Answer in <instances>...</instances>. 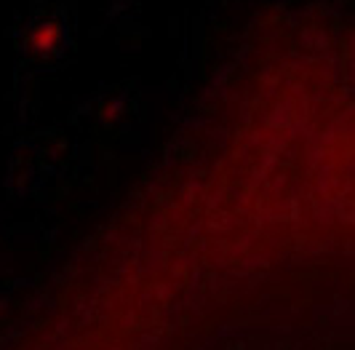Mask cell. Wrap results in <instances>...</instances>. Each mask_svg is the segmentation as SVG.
<instances>
[{
	"label": "cell",
	"instance_id": "obj_1",
	"mask_svg": "<svg viewBox=\"0 0 355 350\" xmlns=\"http://www.w3.org/2000/svg\"><path fill=\"white\" fill-rule=\"evenodd\" d=\"M59 35L56 33V27H49V24H43V27H37L35 33H33V38H35V46L37 49H49L51 46V40Z\"/></svg>",
	"mask_w": 355,
	"mask_h": 350
}]
</instances>
